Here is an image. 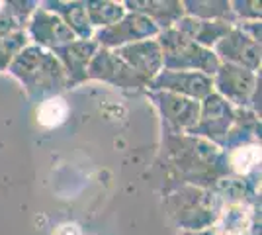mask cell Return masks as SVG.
Listing matches in <instances>:
<instances>
[{
  "mask_svg": "<svg viewBox=\"0 0 262 235\" xmlns=\"http://www.w3.org/2000/svg\"><path fill=\"white\" fill-rule=\"evenodd\" d=\"M163 145L166 157L190 186L211 190L219 180L229 177L225 151L202 137L190 134H164Z\"/></svg>",
  "mask_w": 262,
  "mask_h": 235,
  "instance_id": "obj_1",
  "label": "cell"
},
{
  "mask_svg": "<svg viewBox=\"0 0 262 235\" xmlns=\"http://www.w3.org/2000/svg\"><path fill=\"white\" fill-rule=\"evenodd\" d=\"M8 73L22 82L26 92L35 100L57 96L67 89V75L57 57L37 45L28 44L8 67Z\"/></svg>",
  "mask_w": 262,
  "mask_h": 235,
  "instance_id": "obj_2",
  "label": "cell"
},
{
  "mask_svg": "<svg viewBox=\"0 0 262 235\" xmlns=\"http://www.w3.org/2000/svg\"><path fill=\"white\" fill-rule=\"evenodd\" d=\"M170 213L182 231L211 229L221 208V200L209 188L184 184L168 198Z\"/></svg>",
  "mask_w": 262,
  "mask_h": 235,
  "instance_id": "obj_3",
  "label": "cell"
},
{
  "mask_svg": "<svg viewBox=\"0 0 262 235\" xmlns=\"http://www.w3.org/2000/svg\"><path fill=\"white\" fill-rule=\"evenodd\" d=\"M161 45L163 53V69L166 71H196L208 77H213L219 67V61L211 49L190 41L188 37L176 32L174 28H168L159 32L155 37Z\"/></svg>",
  "mask_w": 262,
  "mask_h": 235,
  "instance_id": "obj_4",
  "label": "cell"
},
{
  "mask_svg": "<svg viewBox=\"0 0 262 235\" xmlns=\"http://www.w3.org/2000/svg\"><path fill=\"white\" fill-rule=\"evenodd\" d=\"M237 110L239 108H233L229 102L223 100L219 94L211 92L208 98L200 102V118H198L196 125L192 127V132H188V134L202 137L223 151L225 139L237 120Z\"/></svg>",
  "mask_w": 262,
  "mask_h": 235,
  "instance_id": "obj_5",
  "label": "cell"
},
{
  "mask_svg": "<svg viewBox=\"0 0 262 235\" xmlns=\"http://www.w3.org/2000/svg\"><path fill=\"white\" fill-rule=\"evenodd\" d=\"M211 82H213V92L229 102L233 108L251 110L252 94L260 84V73L219 63L215 75L211 77Z\"/></svg>",
  "mask_w": 262,
  "mask_h": 235,
  "instance_id": "obj_6",
  "label": "cell"
},
{
  "mask_svg": "<svg viewBox=\"0 0 262 235\" xmlns=\"http://www.w3.org/2000/svg\"><path fill=\"white\" fill-rule=\"evenodd\" d=\"M147 96L161 114L164 134L176 135L192 132L200 118V102L166 90H147Z\"/></svg>",
  "mask_w": 262,
  "mask_h": 235,
  "instance_id": "obj_7",
  "label": "cell"
},
{
  "mask_svg": "<svg viewBox=\"0 0 262 235\" xmlns=\"http://www.w3.org/2000/svg\"><path fill=\"white\" fill-rule=\"evenodd\" d=\"M157 35H159V28L149 18L135 12H127L118 24L102 30H94L92 41H96V45L102 49H118L123 45L155 39Z\"/></svg>",
  "mask_w": 262,
  "mask_h": 235,
  "instance_id": "obj_8",
  "label": "cell"
},
{
  "mask_svg": "<svg viewBox=\"0 0 262 235\" xmlns=\"http://www.w3.org/2000/svg\"><path fill=\"white\" fill-rule=\"evenodd\" d=\"M219 63H227L235 67H243L260 73L262 63V47L260 41H254L252 37L241 32L237 26H233L229 34L223 35L211 49Z\"/></svg>",
  "mask_w": 262,
  "mask_h": 235,
  "instance_id": "obj_9",
  "label": "cell"
},
{
  "mask_svg": "<svg viewBox=\"0 0 262 235\" xmlns=\"http://www.w3.org/2000/svg\"><path fill=\"white\" fill-rule=\"evenodd\" d=\"M86 78L88 80L108 82L112 87L125 90L147 89V84L112 49H102V47H98V51L94 53L90 65H88Z\"/></svg>",
  "mask_w": 262,
  "mask_h": 235,
  "instance_id": "obj_10",
  "label": "cell"
},
{
  "mask_svg": "<svg viewBox=\"0 0 262 235\" xmlns=\"http://www.w3.org/2000/svg\"><path fill=\"white\" fill-rule=\"evenodd\" d=\"M26 35L32 45H37L47 51H55L77 39V35L67 28V24L57 14L45 10L41 4L33 10L32 18L26 26Z\"/></svg>",
  "mask_w": 262,
  "mask_h": 235,
  "instance_id": "obj_11",
  "label": "cell"
},
{
  "mask_svg": "<svg viewBox=\"0 0 262 235\" xmlns=\"http://www.w3.org/2000/svg\"><path fill=\"white\" fill-rule=\"evenodd\" d=\"M147 90H166L174 92L178 96L192 98V100L202 102L213 92V82L211 77L196 71H166L163 69Z\"/></svg>",
  "mask_w": 262,
  "mask_h": 235,
  "instance_id": "obj_12",
  "label": "cell"
},
{
  "mask_svg": "<svg viewBox=\"0 0 262 235\" xmlns=\"http://www.w3.org/2000/svg\"><path fill=\"white\" fill-rule=\"evenodd\" d=\"M112 51L141 78L147 84V89L153 82V78L163 71V53H161V45L157 44V39H145V41L123 45Z\"/></svg>",
  "mask_w": 262,
  "mask_h": 235,
  "instance_id": "obj_13",
  "label": "cell"
},
{
  "mask_svg": "<svg viewBox=\"0 0 262 235\" xmlns=\"http://www.w3.org/2000/svg\"><path fill=\"white\" fill-rule=\"evenodd\" d=\"M98 51V45L92 39H75L71 44L63 45L51 51L67 75V89L78 87L80 82L88 80L86 71L94 53Z\"/></svg>",
  "mask_w": 262,
  "mask_h": 235,
  "instance_id": "obj_14",
  "label": "cell"
},
{
  "mask_svg": "<svg viewBox=\"0 0 262 235\" xmlns=\"http://www.w3.org/2000/svg\"><path fill=\"white\" fill-rule=\"evenodd\" d=\"M260 216V202H225L221 204L211 231L215 235H247L254 218Z\"/></svg>",
  "mask_w": 262,
  "mask_h": 235,
  "instance_id": "obj_15",
  "label": "cell"
},
{
  "mask_svg": "<svg viewBox=\"0 0 262 235\" xmlns=\"http://www.w3.org/2000/svg\"><path fill=\"white\" fill-rule=\"evenodd\" d=\"M123 6L127 12L149 18L159 28V32L172 28L184 16V6L180 0H127Z\"/></svg>",
  "mask_w": 262,
  "mask_h": 235,
  "instance_id": "obj_16",
  "label": "cell"
},
{
  "mask_svg": "<svg viewBox=\"0 0 262 235\" xmlns=\"http://www.w3.org/2000/svg\"><path fill=\"white\" fill-rule=\"evenodd\" d=\"M176 32L188 37L190 41L202 45L206 49H213V45L217 44L223 35L229 34L233 24L229 22H219V20H198V18H190V16H182L178 22L172 26Z\"/></svg>",
  "mask_w": 262,
  "mask_h": 235,
  "instance_id": "obj_17",
  "label": "cell"
},
{
  "mask_svg": "<svg viewBox=\"0 0 262 235\" xmlns=\"http://www.w3.org/2000/svg\"><path fill=\"white\" fill-rule=\"evenodd\" d=\"M45 10L57 14L67 28L77 35V39H92L94 35V28L90 26L86 14V2H78V0H71V2H63V0H47V2H39Z\"/></svg>",
  "mask_w": 262,
  "mask_h": 235,
  "instance_id": "obj_18",
  "label": "cell"
},
{
  "mask_svg": "<svg viewBox=\"0 0 262 235\" xmlns=\"http://www.w3.org/2000/svg\"><path fill=\"white\" fill-rule=\"evenodd\" d=\"M227 168L233 177L260 175V143H247L225 153Z\"/></svg>",
  "mask_w": 262,
  "mask_h": 235,
  "instance_id": "obj_19",
  "label": "cell"
},
{
  "mask_svg": "<svg viewBox=\"0 0 262 235\" xmlns=\"http://www.w3.org/2000/svg\"><path fill=\"white\" fill-rule=\"evenodd\" d=\"M184 16L198 18V20H219L235 26V16L231 12L229 0H184Z\"/></svg>",
  "mask_w": 262,
  "mask_h": 235,
  "instance_id": "obj_20",
  "label": "cell"
},
{
  "mask_svg": "<svg viewBox=\"0 0 262 235\" xmlns=\"http://www.w3.org/2000/svg\"><path fill=\"white\" fill-rule=\"evenodd\" d=\"M39 6V2H4L0 12V39L14 32H22L32 18L33 10Z\"/></svg>",
  "mask_w": 262,
  "mask_h": 235,
  "instance_id": "obj_21",
  "label": "cell"
},
{
  "mask_svg": "<svg viewBox=\"0 0 262 235\" xmlns=\"http://www.w3.org/2000/svg\"><path fill=\"white\" fill-rule=\"evenodd\" d=\"M86 14L90 26L94 30H102L118 24L127 14L123 2H112V0H92L86 2Z\"/></svg>",
  "mask_w": 262,
  "mask_h": 235,
  "instance_id": "obj_22",
  "label": "cell"
},
{
  "mask_svg": "<svg viewBox=\"0 0 262 235\" xmlns=\"http://www.w3.org/2000/svg\"><path fill=\"white\" fill-rule=\"evenodd\" d=\"M69 114H71L69 102L61 94H57V96H49V98L39 102L35 116H37V123L41 127L55 130V127H59V125H63L67 122Z\"/></svg>",
  "mask_w": 262,
  "mask_h": 235,
  "instance_id": "obj_23",
  "label": "cell"
},
{
  "mask_svg": "<svg viewBox=\"0 0 262 235\" xmlns=\"http://www.w3.org/2000/svg\"><path fill=\"white\" fill-rule=\"evenodd\" d=\"M30 44L26 30L22 32H14V34L6 35L0 39V71H6L14 61V57L22 51L26 45Z\"/></svg>",
  "mask_w": 262,
  "mask_h": 235,
  "instance_id": "obj_24",
  "label": "cell"
},
{
  "mask_svg": "<svg viewBox=\"0 0 262 235\" xmlns=\"http://www.w3.org/2000/svg\"><path fill=\"white\" fill-rule=\"evenodd\" d=\"M231 12L235 16V22H260L262 18L260 2L256 0H233Z\"/></svg>",
  "mask_w": 262,
  "mask_h": 235,
  "instance_id": "obj_25",
  "label": "cell"
},
{
  "mask_svg": "<svg viewBox=\"0 0 262 235\" xmlns=\"http://www.w3.org/2000/svg\"><path fill=\"white\" fill-rule=\"evenodd\" d=\"M235 26L239 28L241 32H245L249 37H252L254 41H260V28H262L260 22H237Z\"/></svg>",
  "mask_w": 262,
  "mask_h": 235,
  "instance_id": "obj_26",
  "label": "cell"
},
{
  "mask_svg": "<svg viewBox=\"0 0 262 235\" xmlns=\"http://www.w3.org/2000/svg\"><path fill=\"white\" fill-rule=\"evenodd\" d=\"M51 235H82V231H80V227H78L77 224H73V222H65V224L57 225Z\"/></svg>",
  "mask_w": 262,
  "mask_h": 235,
  "instance_id": "obj_27",
  "label": "cell"
},
{
  "mask_svg": "<svg viewBox=\"0 0 262 235\" xmlns=\"http://www.w3.org/2000/svg\"><path fill=\"white\" fill-rule=\"evenodd\" d=\"M180 235H215L211 229H202V231H182Z\"/></svg>",
  "mask_w": 262,
  "mask_h": 235,
  "instance_id": "obj_28",
  "label": "cell"
},
{
  "mask_svg": "<svg viewBox=\"0 0 262 235\" xmlns=\"http://www.w3.org/2000/svg\"><path fill=\"white\" fill-rule=\"evenodd\" d=\"M2 4H4V2H0V12H2Z\"/></svg>",
  "mask_w": 262,
  "mask_h": 235,
  "instance_id": "obj_29",
  "label": "cell"
}]
</instances>
